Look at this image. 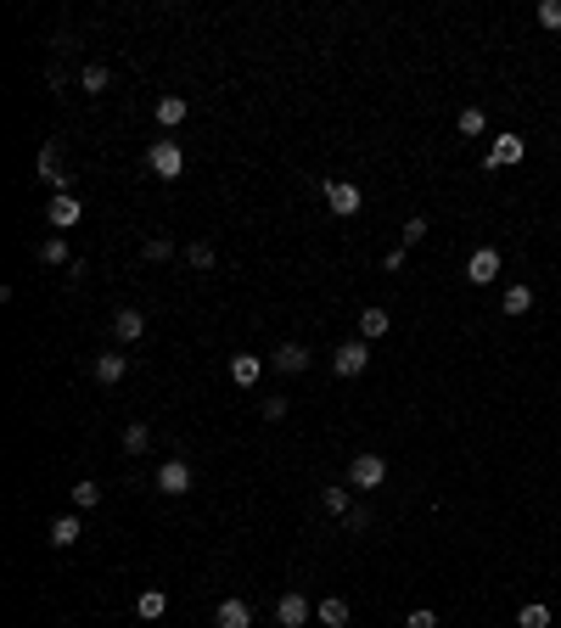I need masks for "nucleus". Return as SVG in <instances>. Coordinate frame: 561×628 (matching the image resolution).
<instances>
[{
  "mask_svg": "<svg viewBox=\"0 0 561 628\" xmlns=\"http://www.w3.org/2000/svg\"><path fill=\"white\" fill-rule=\"evenodd\" d=\"M113 337L118 343H140V337H147V314H140V309H118L113 314Z\"/></svg>",
  "mask_w": 561,
  "mask_h": 628,
  "instance_id": "10",
  "label": "nucleus"
},
{
  "mask_svg": "<svg viewBox=\"0 0 561 628\" xmlns=\"http://www.w3.org/2000/svg\"><path fill=\"white\" fill-rule=\"evenodd\" d=\"M276 623H281V628H303V623H309V600H303L298 590H286V595L276 600Z\"/></svg>",
  "mask_w": 561,
  "mask_h": 628,
  "instance_id": "9",
  "label": "nucleus"
},
{
  "mask_svg": "<svg viewBox=\"0 0 561 628\" xmlns=\"http://www.w3.org/2000/svg\"><path fill=\"white\" fill-rule=\"evenodd\" d=\"M421 236H427V219L410 214V219H404V242H421Z\"/></svg>",
  "mask_w": 561,
  "mask_h": 628,
  "instance_id": "34",
  "label": "nucleus"
},
{
  "mask_svg": "<svg viewBox=\"0 0 561 628\" xmlns=\"http://www.w3.org/2000/svg\"><path fill=\"white\" fill-rule=\"evenodd\" d=\"M123 370H130V360H123L118 348L96 353V382H101V387H118V382H123Z\"/></svg>",
  "mask_w": 561,
  "mask_h": 628,
  "instance_id": "11",
  "label": "nucleus"
},
{
  "mask_svg": "<svg viewBox=\"0 0 561 628\" xmlns=\"http://www.w3.org/2000/svg\"><path fill=\"white\" fill-rule=\"evenodd\" d=\"M51 544H56V550H73V544H79V516H56L51 522Z\"/></svg>",
  "mask_w": 561,
  "mask_h": 628,
  "instance_id": "18",
  "label": "nucleus"
},
{
  "mask_svg": "<svg viewBox=\"0 0 561 628\" xmlns=\"http://www.w3.org/2000/svg\"><path fill=\"white\" fill-rule=\"evenodd\" d=\"M528 309H533V286H506L500 314H528Z\"/></svg>",
  "mask_w": 561,
  "mask_h": 628,
  "instance_id": "19",
  "label": "nucleus"
},
{
  "mask_svg": "<svg viewBox=\"0 0 561 628\" xmlns=\"http://www.w3.org/2000/svg\"><path fill=\"white\" fill-rule=\"evenodd\" d=\"M393 331V314L387 309H360V337L370 343V337H387Z\"/></svg>",
  "mask_w": 561,
  "mask_h": 628,
  "instance_id": "17",
  "label": "nucleus"
},
{
  "mask_svg": "<svg viewBox=\"0 0 561 628\" xmlns=\"http://www.w3.org/2000/svg\"><path fill=\"white\" fill-rule=\"evenodd\" d=\"M169 253H174V242H163V236H152V242H147V259H152V264H163Z\"/></svg>",
  "mask_w": 561,
  "mask_h": 628,
  "instance_id": "33",
  "label": "nucleus"
},
{
  "mask_svg": "<svg viewBox=\"0 0 561 628\" xmlns=\"http://www.w3.org/2000/svg\"><path fill=\"white\" fill-rule=\"evenodd\" d=\"M185 259H191L197 269H214V247H208V242H191V253H185Z\"/></svg>",
  "mask_w": 561,
  "mask_h": 628,
  "instance_id": "31",
  "label": "nucleus"
},
{
  "mask_svg": "<svg viewBox=\"0 0 561 628\" xmlns=\"http://www.w3.org/2000/svg\"><path fill=\"white\" fill-rule=\"evenodd\" d=\"M269 365H276L281 376H298V370H309V348H298V343H281L276 353H269Z\"/></svg>",
  "mask_w": 561,
  "mask_h": 628,
  "instance_id": "12",
  "label": "nucleus"
},
{
  "mask_svg": "<svg viewBox=\"0 0 561 628\" xmlns=\"http://www.w3.org/2000/svg\"><path fill=\"white\" fill-rule=\"evenodd\" d=\"M157 123H163V130H180V123H185V113H191V107H185V96H157Z\"/></svg>",
  "mask_w": 561,
  "mask_h": 628,
  "instance_id": "15",
  "label": "nucleus"
},
{
  "mask_svg": "<svg viewBox=\"0 0 561 628\" xmlns=\"http://www.w3.org/2000/svg\"><path fill=\"white\" fill-rule=\"evenodd\" d=\"M466 281H472V286L500 281V247H477V253L466 259Z\"/></svg>",
  "mask_w": 561,
  "mask_h": 628,
  "instance_id": "4",
  "label": "nucleus"
},
{
  "mask_svg": "<svg viewBox=\"0 0 561 628\" xmlns=\"http://www.w3.org/2000/svg\"><path fill=\"white\" fill-rule=\"evenodd\" d=\"M320 505L331 511V516H348L354 505H348V488H320Z\"/></svg>",
  "mask_w": 561,
  "mask_h": 628,
  "instance_id": "27",
  "label": "nucleus"
},
{
  "mask_svg": "<svg viewBox=\"0 0 561 628\" xmlns=\"http://www.w3.org/2000/svg\"><path fill=\"white\" fill-rule=\"evenodd\" d=\"M286 404H293V399H281V393H276V399H264L259 410H264V421H281V415H286Z\"/></svg>",
  "mask_w": 561,
  "mask_h": 628,
  "instance_id": "32",
  "label": "nucleus"
},
{
  "mask_svg": "<svg viewBox=\"0 0 561 628\" xmlns=\"http://www.w3.org/2000/svg\"><path fill=\"white\" fill-rule=\"evenodd\" d=\"M455 123H461V135H483V130H489L483 107H461V118H455Z\"/></svg>",
  "mask_w": 561,
  "mask_h": 628,
  "instance_id": "26",
  "label": "nucleus"
},
{
  "mask_svg": "<svg viewBox=\"0 0 561 628\" xmlns=\"http://www.w3.org/2000/svg\"><path fill=\"white\" fill-rule=\"evenodd\" d=\"M135 612H140V617L152 623V617H163V612H169V595H163V590H147V595L135 600Z\"/></svg>",
  "mask_w": 561,
  "mask_h": 628,
  "instance_id": "23",
  "label": "nucleus"
},
{
  "mask_svg": "<svg viewBox=\"0 0 561 628\" xmlns=\"http://www.w3.org/2000/svg\"><path fill=\"white\" fill-rule=\"evenodd\" d=\"M539 23H545V29H561V0H539Z\"/></svg>",
  "mask_w": 561,
  "mask_h": 628,
  "instance_id": "30",
  "label": "nucleus"
},
{
  "mask_svg": "<svg viewBox=\"0 0 561 628\" xmlns=\"http://www.w3.org/2000/svg\"><path fill=\"white\" fill-rule=\"evenodd\" d=\"M326 202H331V214H343V219H354L360 208H365V191L354 180H326Z\"/></svg>",
  "mask_w": 561,
  "mask_h": 628,
  "instance_id": "3",
  "label": "nucleus"
},
{
  "mask_svg": "<svg viewBox=\"0 0 561 628\" xmlns=\"http://www.w3.org/2000/svg\"><path fill=\"white\" fill-rule=\"evenodd\" d=\"M214 623H219V628H253V606L231 595V600L219 606V617H214Z\"/></svg>",
  "mask_w": 561,
  "mask_h": 628,
  "instance_id": "16",
  "label": "nucleus"
},
{
  "mask_svg": "<svg viewBox=\"0 0 561 628\" xmlns=\"http://www.w3.org/2000/svg\"><path fill=\"white\" fill-rule=\"evenodd\" d=\"M556 225H561V219H556Z\"/></svg>",
  "mask_w": 561,
  "mask_h": 628,
  "instance_id": "35",
  "label": "nucleus"
},
{
  "mask_svg": "<svg viewBox=\"0 0 561 628\" xmlns=\"http://www.w3.org/2000/svg\"><path fill=\"white\" fill-rule=\"evenodd\" d=\"M157 488L163 494H191V466H185V460H163V466H157Z\"/></svg>",
  "mask_w": 561,
  "mask_h": 628,
  "instance_id": "8",
  "label": "nucleus"
},
{
  "mask_svg": "<svg viewBox=\"0 0 561 628\" xmlns=\"http://www.w3.org/2000/svg\"><path fill=\"white\" fill-rule=\"evenodd\" d=\"M34 174L46 180V185H51L56 197L68 191V174H62V152H56V146H39V163H34Z\"/></svg>",
  "mask_w": 561,
  "mask_h": 628,
  "instance_id": "7",
  "label": "nucleus"
},
{
  "mask_svg": "<svg viewBox=\"0 0 561 628\" xmlns=\"http://www.w3.org/2000/svg\"><path fill=\"white\" fill-rule=\"evenodd\" d=\"M152 444V432H147V421H130V427H123V454H140V449H147Z\"/></svg>",
  "mask_w": 561,
  "mask_h": 628,
  "instance_id": "25",
  "label": "nucleus"
},
{
  "mask_svg": "<svg viewBox=\"0 0 561 628\" xmlns=\"http://www.w3.org/2000/svg\"><path fill=\"white\" fill-rule=\"evenodd\" d=\"M320 623H326V628H343V623H348V600H343V595L320 600Z\"/></svg>",
  "mask_w": 561,
  "mask_h": 628,
  "instance_id": "24",
  "label": "nucleus"
},
{
  "mask_svg": "<svg viewBox=\"0 0 561 628\" xmlns=\"http://www.w3.org/2000/svg\"><path fill=\"white\" fill-rule=\"evenodd\" d=\"M523 157H528V140H523V135H494L489 169H511V163H523Z\"/></svg>",
  "mask_w": 561,
  "mask_h": 628,
  "instance_id": "6",
  "label": "nucleus"
},
{
  "mask_svg": "<svg viewBox=\"0 0 561 628\" xmlns=\"http://www.w3.org/2000/svg\"><path fill=\"white\" fill-rule=\"evenodd\" d=\"M365 365H370V348L365 343H343L337 353H331V370H337L343 382H348V376H365Z\"/></svg>",
  "mask_w": 561,
  "mask_h": 628,
  "instance_id": "5",
  "label": "nucleus"
},
{
  "mask_svg": "<svg viewBox=\"0 0 561 628\" xmlns=\"http://www.w3.org/2000/svg\"><path fill=\"white\" fill-rule=\"evenodd\" d=\"M259 370H264L259 353H231V382L236 387H259Z\"/></svg>",
  "mask_w": 561,
  "mask_h": 628,
  "instance_id": "13",
  "label": "nucleus"
},
{
  "mask_svg": "<svg viewBox=\"0 0 561 628\" xmlns=\"http://www.w3.org/2000/svg\"><path fill=\"white\" fill-rule=\"evenodd\" d=\"M39 264H68L73 269L79 259L68 253V242H62V236H51V242H39Z\"/></svg>",
  "mask_w": 561,
  "mask_h": 628,
  "instance_id": "20",
  "label": "nucleus"
},
{
  "mask_svg": "<svg viewBox=\"0 0 561 628\" xmlns=\"http://www.w3.org/2000/svg\"><path fill=\"white\" fill-rule=\"evenodd\" d=\"M516 628H550V606L545 600H528L523 612H516Z\"/></svg>",
  "mask_w": 561,
  "mask_h": 628,
  "instance_id": "21",
  "label": "nucleus"
},
{
  "mask_svg": "<svg viewBox=\"0 0 561 628\" xmlns=\"http://www.w3.org/2000/svg\"><path fill=\"white\" fill-rule=\"evenodd\" d=\"M404 628H438V612H432V606H415V612L404 617Z\"/></svg>",
  "mask_w": 561,
  "mask_h": 628,
  "instance_id": "29",
  "label": "nucleus"
},
{
  "mask_svg": "<svg viewBox=\"0 0 561 628\" xmlns=\"http://www.w3.org/2000/svg\"><path fill=\"white\" fill-rule=\"evenodd\" d=\"M382 477H387V460L377 449H360L354 460H348V483L354 488H382Z\"/></svg>",
  "mask_w": 561,
  "mask_h": 628,
  "instance_id": "2",
  "label": "nucleus"
},
{
  "mask_svg": "<svg viewBox=\"0 0 561 628\" xmlns=\"http://www.w3.org/2000/svg\"><path fill=\"white\" fill-rule=\"evenodd\" d=\"M147 169H152L157 180H180V174H185V152H180L169 135H163V140L147 146Z\"/></svg>",
  "mask_w": 561,
  "mask_h": 628,
  "instance_id": "1",
  "label": "nucleus"
},
{
  "mask_svg": "<svg viewBox=\"0 0 561 628\" xmlns=\"http://www.w3.org/2000/svg\"><path fill=\"white\" fill-rule=\"evenodd\" d=\"M79 85H85V96H101V90H107V85H113V73H107V68H101V62H90V68H85V73H79Z\"/></svg>",
  "mask_w": 561,
  "mask_h": 628,
  "instance_id": "22",
  "label": "nucleus"
},
{
  "mask_svg": "<svg viewBox=\"0 0 561 628\" xmlns=\"http://www.w3.org/2000/svg\"><path fill=\"white\" fill-rule=\"evenodd\" d=\"M73 505H79V511L101 505V488H96V483H73Z\"/></svg>",
  "mask_w": 561,
  "mask_h": 628,
  "instance_id": "28",
  "label": "nucleus"
},
{
  "mask_svg": "<svg viewBox=\"0 0 561 628\" xmlns=\"http://www.w3.org/2000/svg\"><path fill=\"white\" fill-rule=\"evenodd\" d=\"M46 219H51L56 230H68V225H79V197H73V191H62V197H51V208H46Z\"/></svg>",
  "mask_w": 561,
  "mask_h": 628,
  "instance_id": "14",
  "label": "nucleus"
}]
</instances>
